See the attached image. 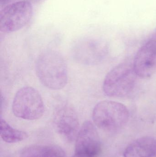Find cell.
<instances>
[{
	"instance_id": "6da1fadb",
	"label": "cell",
	"mask_w": 156,
	"mask_h": 157,
	"mask_svg": "<svg viewBox=\"0 0 156 157\" xmlns=\"http://www.w3.org/2000/svg\"><path fill=\"white\" fill-rule=\"evenodd\" d=\"M38 78L43 86L52 90L65 87L68 70L65 59L58 52L47 50L38 56L35 64Z\"/></svg>"
},
{
	"instance_id": "7a4b0ae2",
	"label": "cell",
	"mask_w": 156,
	"mask_h": 157,
	"mask_svg": "<svg viewBox=\"0 0 156 157\" xmlns=\"http://www.w3.org/2000/svg\"><path fill=\"white\" fill-rule=\"evenodd\" d=\"M93 120L98 128L108 133L122 129L129 121L130 113L122 103L112 101L98 102L93 109Z\"/></svg>"
},
{
	"instance_id": "3957f363",
	"label": "cell",
	"mask_w": 156,
	"mask_h": 157,
	"mask_svg": "<svg viewBox=\"0 0 156 157\" xmlns=\"http://www.w3.org/2000/svg\"><path fill=\"white\" fill-rule=\"evenodd\" d=\"M136 75L133 65L122 63L112 69L105 76L103 90L106 96L122 98L130 94L136 85Z\"/></svg>"
},
{
	"instance_id": "277c9868",
	"label": "cell",
	"mask_w": 156,
	"mask_h": 157,
	"mask_svg": "<svg viewBox=\"0 0 156 157\" xmlns=\"http://www.w3.org/2000/svg\"><path fill=\"white\" fill-rule=\"evenodd\" d=\"M12 111L14 116L23 120L40 119L45 112V105L40 93L32 87L21 88L14 97Z\"/></svg>"
},
{
	"instance_id": "5b68a950",
	"label": "cell",
	"mask_w": 156,
	"mask_h": 157,
	"mask_svg": "<svg viewBox=\"0 0 156 157\" xmlns=\"http://www.w3.org/2000/svg\"><path fill=\"white\" fill-rule=\"evenodd\" d=\"M32 13V5L27 0L6 6L0 13V30L9 33L20 30L29 23Z\"/></svg>"
},
{
	"instance_id": "8992f818",
	"label": "cell",
	"mask_w": 156,
	"mask_h": 157,
	"mask_svg": "<svg viewBox=\"0 0 156 157\" xmlns=\"http://www.w3.org/2000/svg\"><path fill=\"white\" fill-rule=\"evenodd\" d=\"M53 123L57 132L66 142L76 141L81 127L73 106L66 103L59 106L54 113Z\"/></svg>"
},
{
	"instance_id": "52a82bcc",
	"label": "cell",
	"mask_w": 156,
	"mask_h": 157,
	"mask_svg": "<svg viewBox=\"0 0 156 157\" xmlns=\"http://www.w3.org/2000/svg\"><path fill=\"white\" fill-rule=\"evenodd\" d=\"M108 48L103 42L84 39L77 42L71 49L73 59L78 63L92 65L100 62L106 56Z\"/></svg>"
},
{
	"instance_id": "ba28073f",
	"label": "cell",
	"mask_w": 156,
	"mask_h": 157,
	"mask_svg": "<svg viewBox=\"0 0 156 157\" xmlns=\"http://www.w3.org/2000/svg\"><path fill=\"white\" fill-rule=\"evenodd\" d=\"M100 151V140L96 125L90 121H86L81 126L76 138L75 153L97 157Z\"/></svg>"
},
{
	"instance_id": "9c48e42d",
	"label": "cell",
	"mask_w": 156,
	"mask_h": 157,
	"mask_svg": "<svg viewBox=\"0 0 156 157\" xmlns=\"http://www.w3.org/2000/svg\"><path fill=\"white\" fill-rule=\"evenodd\" d=\"M133 67L137 76L142 78L151 77L156 69V40H149L136 52Z\"/></svg>"
},
{
	"instance_id": "30bf717a",
	"label": "cell",
	"mask_w": 156,
	"mask_h": 157,
	"mask_svg": "<svg viewBox=\"0 0 156 157\" xmlns=\"http://www.w3.org/2000/svg\"><path fill=\"white\" fill-rule=\"evenodd\" d=\"M156 155V139L145 136L136 139L125 150L124 157H154Z\"/></svg>"
},
{
	"instance_id": "8fae6325",
	"label": "cell",
	"mask_w": 156,
	"mask_h": 157,
	"mask_svg": "<svg viewBox=\"0 0 156 157\" xmlns=\"http://www.w3.org/2000/svg\"><path fill=\"white\" fill-rule=\"evenodd\" d=\"M64 150L55 145L33 146L26 148L21 157H65Z\"/></svg>"
},
{
	"instance_id": "7c38bea8",
	"label": "cell",
	"mask_w": 156,
	"mask_h": 157,
	"mask_svg": "<svg viewBox=\"0 0 156 157\" xmlns=\"http://www.w3.org/2000/svg\"><path fill=\"white\" fill-rule=\"evenodd\" d=\"M1 137L4 142L9 144L19 143L28 137L27 133L13 128L5 120L1 118Z\"/></svg>"
},
{
	"instance_id": "4fadbf2b",
	"label": "cell",
	"mask_w": 156,
	"mask_h": 157,
	"mask_svg": "<svg viewBox=\"0 0 156 157\" xmlns=\"http://www.w3.org/2000/svg\"><path fill=\"white\" fill-rule=\"evenodd\" d=\"M72 157H88L82 155H79V154H76V153H75L74 154V155Z\"/></svg>"
},
{
	"instance_id": "5bb4252c",
	"label": "cell",
	"mask_w": 156,
	"mask_h": 157,
	"mask_svg": "<svg viewBox=\"0 0 156 157\" xmlns=\"http://www.w3.org/2000/svg\"><path fill=\"white\" fill-rule=\"evenodd\" d=\"M6 1H7V0H1V3L2 2H6Z\"/></svg>"
}]
</instances>
